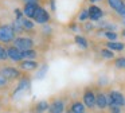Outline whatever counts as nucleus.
Returning <instances> with one entry per match:
<instances>
[{"label":"nucleus","mask_w":125,"mask_h":113,"mask_svg":"<svg viewBox=\"0 0 125 113\" xmlns=\"http://www.w3.org/2000/svg\"><path fill=\"white\" fill-rule=\"evenodd\" d=\"M0 73L7 78V79L11 82L15 79H20L23 77V71L19 67H14V66H3L0 69Z\"/></svg>","instance_id":"nucleus-2"},{"label":"nucleus","mask_w":125,"mask_h":113,"mask_svg":"<svg viewBox=\"0 0 125 113\" xmlns=\"http://www.w3.org/2000/svg\"><path fill=\"white\" fill-rule=\"evenodd\" d=\"M39 67L41 65L35 59H23L22 62H19V69L22 71H34V70H38Z\"/></svg>","instance_id":"nucleus-8"},{"label":"nucleus","mask_w":125,"mask_h":113,"mask_svg":"<svg viewBox=\"0 0 125 113\" xmlns=\"http://www.w3.org/2000/svg\"><path fill=\"white\" fill-rule=\"evenodd\" d=\"M95 106H97V109H100V110H105L106 108H109L108 94L102 93V91L97 93V96H95Z\"/></svg>","instance_id":"nucleus-12"},{"label":"nucleus","mask_w":125,"mask_h":113,"mask_svg":"<svg viewBox=\"0 0 125 113\" xmlns=\"http://www.w3.org/2000/svg\"><path fill=\"white\" fill-rule=\"evenodd\" d=\"M49 108H50V104L47 101H39V102H36L35 104V110L36 112H41V113H43V112H46V110H49Z\"/></svg>","instance_id":"nucleus-20"},{"label":"nucleus","mask_w":125,"mask_h":113,"mask_svg":"<svg viewBox=\"0 0 125 113\" xmlns=\"http://www.w3.org/2000/svg\"><path fill=\"white\" fill-rule=\"evenodd\" d=\"M106 47L110 48L112 51H122L125 48V45L122 42H118V40H108Z\"/></svg>","instance_id":"nucleus-17"},{"label":"nucleus","mask_w":125,"mask_h":113,"mask_svg":"<svg viewBox=\"0 0 125 113\" xmlns=\"http://www.w3.org/2000/svg\"><path fill=\"white\" fill-rule=\"evenodd\" d=\"M20 1L24 4V3H38V4H41L42 0H20Z\"/></svg>","instance_id":"nucleus-31"},{"label":"nucleus","mask_w":125,"mask_h":113,"mask_svg":"<svg viewBox=\"0 0 125 113\" xmlns=\"http://www.w3.org/2000/svg\"><path fill=\"white\" fill-rule=\"evenodd\" d=\"M102 32H104V36L108 40H117V38H118L117 32H114V31H102Z\"/></svg>","instance_id":"nucleus-24"},{"label":"nucleus","mask_w":125,"mask_h":113,"mask_svg":"<svg viewBox=\"0 0 125 113\" xmlns=\"http://www.w3.org/2000/svg\"><path fill=\"white\" fill-rule=\"evenodd\" d=\"M8 55H7V47L0 43V61H7Z\"/></svg>","instance_id":"nucleus-26"},{"label":"nucleus","mask_w":125,"mask_h":113,"mask_svg":"<svg viewBox=\"0 0 125 113\" xmlns=\"http://www.w3.org/2000/svg\"><path fill=\"white\" fill-rule=\"evenodd\" d=\"M108 105L109 106H125V96L118 90H110L108 94Z\"/></svg>","instance_id":"nucleus-4"},{"label":"nucleus","mask_w":125,"mask_h":113,"mask_svg":"<svg viewBox=\"0 0 125 113\" xmlns=\"http://www.w3.org/2000/svg\"><path fill=\"white\" fill-rule=\"evenodd\" d=\"M16 38V32L12 28L11 23L10 24H0V43L3 45H10L14 42Z\"/></svg>","instance_id":"nucleus-1"},{"label":"nucleus","mask_w":125,"mask_h":113,"mask_svg":"<svg viewBox=\"0 0 125 113\" xmlns=\"http://www.w3.org/2000/svg\"><path fill=\"white\" fill-rule=\"evenodd\" d=\"M109 112L110 113H121V108L120 106H109Z\"/></svg>","instance_id":"nucleus-30"},{"label":"nucleus","mask_w":125,"mask_h":113,"mask_svg":"<svg viewBox=\"0 0 125 113\" xmlns=\"http://www.w3.org/2000/svg\"><path fill=\"white\" fill-rule=\"evenodd\" d=\"M32 20L35 22L36 24H47L50 22V13L43 5H39L38 10H36L35 15H34Z\"/></svg>","instance_id":"nucleus-6"},{"label":"nucleus","mask_w":125,"mask_h":113,"mask_svg":"<svg viewBox=\"0 0 125 113\" xmlns=\"http://www.w3.org/2000/svg\"><path fill=\"white\" fill-rule=\"evenodd\" d=\"M0 109H1V108H0Z\"/></svg>","instance_id":"nucleus-37"},{"label":"nucleus","mask_w":125,"mask_h":113,"mask_svg":"<svg viewBox=\"0 0 125 113\" xmlns=\"http://www.w3.org/2000/svg\"><path fill=\"white\" fill-rule=\"evenodd\" d=\"M85 113H86V112H85Z\"/></svg>","instance_id":"nucleus-38"},{"label":"nucleus","mask_w":125,"mask_h":113,"mask_svg":"<svg viewBox=\"0 0 125 113\" xmlns=\"http://www.w3.org/2000/svg\"><path fill=\"white\" fill-rule=\"evenodd\" d=\"M28 88H30V79L26 78V77H22L19 79V82H18V86L15 88V90H14V96H16L18 93H20V91L27 90Z\"/></svg>","instance_id":"nucleus-13"},{"label":"nucleus","mask_w":125,"mask_h":113,"mask_svg":"<svg viewBox=\"0 0 125 113\" xmlns=\"http://www.w3.org/2000/svg\"><path fill=\"white\" fill-rule=\"evenodd\" d=\"M117 15H118V16H120V18H125V7H124V8H122V10H121V11H120V12H118V13H117Z\"/></svg>","instance_id":"nucleus-32"},{"label":"nucleus","mask_w":125,"mask_h":113,"mask_svg":"<svg viewBox=\"0 0 125 113\" xmlns=\"http://www.w3.org/2000/svg\"><path fill=\"white\" fill-rule=\"evenodd\" d=\"M7 55H8V59L12 62H22L23 61V55H22V51L14 45H10L7 46Z\"/></svg>","instance_id":"nucleus-7"},{"label":"nucleus","mask_w":125,"mask_h":113,"mask_svg":"<svg viewBox=\"0 0 125 113\" xmlns=\"http://www.w3.org/2000/svg\"><path fill=\"white\" fill-rule=\"evenodd\" d=\"M121 35H122V36L125 38V27H124V28H122V31H121Z\"/></svg>","instance_id":"nucleus-33"},{"label":"nucleus","mask_w":125,"mask_h":113,"mask_svg":"<svg viewBox=\"0 0 125 113\" xmlns=\"http://www.w3.org/2000/svg\"><path fill=\"white\" fill-rule=\"evenodd\" d=\"M65 113H73V112H71L70 109H67V110H65Z\"/></svg>","instance_id":"nucleus-36"},{"label":"nucleus","mask_w":125,"mask_h":113,"mask_svg":"<svg viewBox=\"0 0 125 113\" xmlns=\"http://www.w3.org/2000/svg\"><path fill=\"white\" fill-rule=\"evenodd\" d=\"M82 28H83L85 32H92L94 30V24H93V22H83Z\"/></svg>","instance_id":"nucleus-27"},{"label":"nucleus","mask_w":125,"mask_h":113,"mask_svg":"<svg viewBox=\"0 0 125 113\" xmlns=\"http://www.w3.org/2000/svg\"><path fill=\"white\" fill-rule=\"evenodd\" d=\"M100 54H101V56L105 58V59H114V51H112L110 48H108V47L101 48Z\"/></svg>","instance_id":"nucleus-21"},{"label":"nucleus","mask_w":125,"mask_h":113,"mask_svg":"<svg viewBox=\"0 0 125 113\" xmlns=\"http://www.w3.org/2000/svg\"><path fill=\"white\" fill-rule=\"evenodd\" d=\"M86 20H89V11H87V8L86 10H82L81 12H79V15H78V22H86Z\"/></svg>","instance_id":"nucleus-25"},{"label":"nucleus","mask_w":125,"mask_h":113,"mask_svg":"<svg viewBox=\"0 0 125 113\" xmlns=\"http://www.w3.org/2000/svg\"><path fill=\"white\" fill-rule=\"evenodd\" d=\"M39 5H42V4H38V3H24V4H23V8H22L23 15H24L26 18L32 19Z\"/></svg>","instance_id":"nucleus-11"},{"label":"nucleus","mask_w":125,"mask_h":113,"mask_svg":"<svg viewBox=\"0 0 125 113\" xmlns=\"http://www.w3.org/2000/svg\"><path fill=\"white\" fill-rule=\"evenodd\" d=\"M22 55H23V59H36L39 54L35 48H30V50L22 51Z\"/></svg>","instance_id":"nucleus-19"},{"label":"nucleus","mask_w":125,"mask_h":113,"mask_svg":"<svg viewBox=\"0 0 125 113\" xmlns=\"http://www.w3.org/2000/svg\"><path fill=\"white\" fill-rule=\"evenodd\" d=\"M12 45L16 46L20 51H24V50L34 48L35 42H34V39H32V38H30V36H22V35H18V36L14 39Z\"/></svg>","instance_id":"nucleus-3"},{"label":"nucleus","mask_w":125,"mask_h":113,"mask_svg":"<svg viewBox=\"0 0 125 113\" xmlns=\"http://www.w3.org/2000/svg\"><path fill=\"white\" fill-rule=\"evenodd\" d=\"M121 20H122V24L125 26V18H121Z\"/></svg>","instance_id":"nucleus-35"},{"label":"nucleus","mask_w":125,"mask_h":113,"mask_svg":"<svg viewBox=\"0 0 125 113\" xmlns=\"http://www.w3.org/2000/svg\"><path fill=\"white\" fill-rule=\"evenodd\" d=\"M106 3H108L109 8H110L112 11H114L116 13H118L120 11L125 7L124 0H106Z\"/></svg>","instance_id":"nucleus-14"},{"label":"nucleus","mask_w":125,"mask_h":113,"mask_svg":"<svg viewBox=\"0 0 125 113\" xmlns=\"http://www.w3.org/2000/svg\"><path fill=\"white\" fill-rule=\"evenodd\" d=\"M89 1L93 4V3H95V1H102V0H89Z\"/></svg>","instance_id":"nucleus-34"},{"label":"nucleus","mask_w":125,"mask_h":113,"mask_svg":"<svg viewBox=\"0 0 125 113\" xmlns=\"http://www.w3.org/2000/svg\"><path fill=\"white\" fill-rule=\"evenodd\" d=\"M95 96H97V93H95L93 89L90 88H86L83 90V94H82V102L85 104V106L87 108V109L93 110L95 106Z\"/></svg>","instance_id":"nucleus-5"},{"label":"nucleus","mask_w":125,"mask_h":113,"mask_svg":"<svg viewBox=\"0 0 125 113\" xmlns=\"http://www.w3.org/2000/svg\"><path fill=\"white\" fill-rule=\"evenodd\" d=\"M113 65H114V67H117L120 70H125V56H117V58H114Z\"/></svg>","instance_id":"nucleus-22"},{"label":"nucleus","mask_w":125,"mask_h":113,"mask_svg":"<svg viewBox=\"0 0 125 113\" xmlns=\"http://www.w3.org/2000/svg\"><path fill=\"white\" fill-rule=\"evenodd\" d=\"M16 20H18V19H16ZM19 20H20V23H22V26H23V28H24L26 32H27V31H34V28H35V22H34L32 19L23 16V18L19 19Z\"/></svg>","instance_id":"nucleus-16"},{"label":"nucleus","mask_w":125,"mask_h":113,"mask_svg":"<svg viewBox=\"0 0 125 113\" xmlns=\"http://www.w3.org/2000/svg\"><path fill=\"white\" fill-rule=\"evenodd\" d=\"M87 11H89V20L92 22H100L104 18V11L94 4H90Z\"/></svg>","instance_id":"nucleus-10"},{"label":"nucleus","mask_w":125,"mask_h":113,"mask_svg":"<svg viewBox=\"0 0 125 113\" xmlns=\"http://www.w3.org/2000/svg\"><path fill=\"white\" fill-rule=\"evenodd\" d=\"M11 26H12V28L15 30L16 35H20V34H23V32H26L24 28H23V26H22V23H20V20H16V19H15L11 23Z\"/></svg>","instance_id":"nucleus-23"},{"label":"nucleus","mask_w":125,"mask_h":113,"mask_svg":"<svg viewBox=\"0 0 125 113\" xmlns=\"http://www.w3.org/2000/svg\"><path fill=\"white\" fill-rule=\"evenodd\" d=\"M8 82H10V81L7 79V78L4 77V75L1 74V73H0V89L7 88V86H8Z\"/></svg>","instance_id":"nucleus-28"},{"label":"nucleus","mask_w":125,"mask_h":113,"mask_svg":"<svg viewBox=\"0 0 125 113\" xmlns=\"http://www.w3.org/2000/svg\"><path fill=\"white\" fill-rule=\"evenodd\" d=\"M66 110V104L63 100L61 98H55L50 102V108L47 112L49 113H63Z\"/></svg>","instance_id":"nucleus-9"},{"label":"nucleus","mask_w":125,"mask_h":113,"mask_svg":"<svg viewBox=\"0 0 125 113\" xmlns=\"http://www.w3.org/2000/svg\"><path fill=\"white\" fill-rule=\"evenodd\" d=\"M46 71H47V65H43V66L39 69V71H38V75L36 77L38 78H43L44 77V74H46Z\"/></svg>","instance_id":"nucleus-29"},{"label":"nucleus","mask_w":125,"mask_h":113,"mask_svg":"<svg viewBox=\"0 0 125 113\" xmlns=\"http://www.w3.org/2000/svg\"><path fill=\"white\" fill-rule=\"evenodd\" d=\"M74 42H75L77 46L81 47L82 50H86V48L89 47V40H87L86 36H83V35H75V36H74Z\"/></svg>","instance_id":"nucleus-18"},{"label":"nucleus","mask_w":125,"mask_h":113,"mask_svg":"<svg viewBox=\"0 0 125 113\" xmlns=\"http://www.w3.org/2000/svg\"><path fill=\"white\" fill-rule=\"evenodd\" d=\"M69 109L73 113H85L87 108L85 106V104L82 101H73L70 104V108H69Z\"/></svg>","instance_id":"nucleus-15"}]
</instances>
